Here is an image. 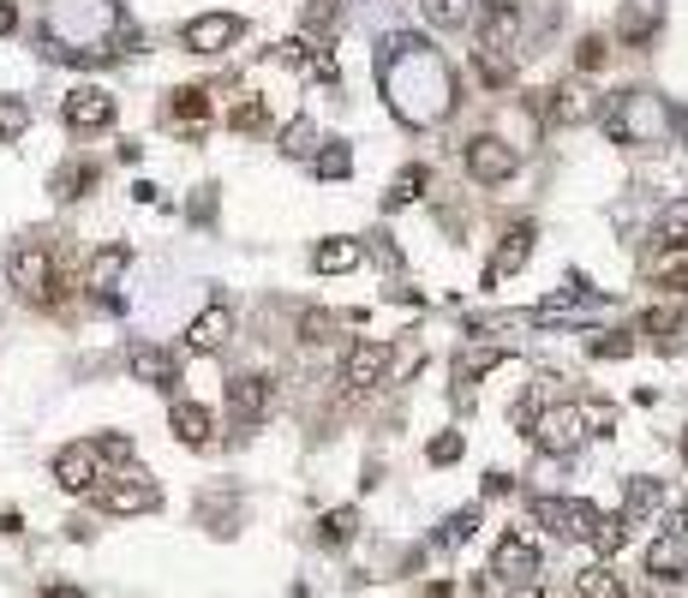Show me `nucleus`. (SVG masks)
Returning <instances> with one entry per match:
<instances>
[{
	"label": "nucleus",
	"mask_w": 688,
	"mask_h": 598,
	"mask_svg": "<svg viewBox=\"0 0 688 598\" xmlns=\"http://www.w3.org/2000/svg\"><path fill=\"white\" fill-rule=\"evenodd\" d=\"M377 66H384V91H389L395 114H402L407 126H431L456 108V78H449L444 54H437L431 42L395 36Z\"/></svg>",
	"instance_id": "1"
},
{
	"label": "nucleus",
	"mask_w": 688,
	"mask_h": 598,
	"mask_svg": "<svg viewBox=\"0 0 688 598\" xmlns=\"http://www.w3.org/2000/svg\"><path fill=\"white\" fill-rule=\"evenodd\" d=\"M605 133L617 144H658L665 138V108H658V96H647V91H623L605 108Z\"/></svg>",
	"instance_id": "2"
},
{
	"label": "nucleus",
	"mask_w": 688,
	"mask_h": 598,
	"mask_svg": "<svg viewBox=\"0 0 688 598\" xmlns=\"http://www.w3.org/2000/svg\"><path fill=\"white\" fill-rule=\"evenodd\" d=\"M96 503L108 508V515H150V508L163 503V491H156L150 473H114Z\"/></svg>",
	"instance_id": "3"
},
{
	"label": "nucleus",
	"mask_w": 688,
	"mask_h": 598,
	"mask_svg": "<svg viewBox=\"0 0 688 598\" xmlns=\"http://www.w3.org/2000/svg\"><path fill=\"white\" fill-rule=\"evenodd\" d=\"M7 275H12V287H19L24 300H54V258H49V245H19L12 252V264H7Z\"/></svg>",
	"instance_id": "4"
},
{
	"label": "nucleus",
	"mask_w": 688,
	"mask_h": 598,
	"mask_svg": "<svg viewBox=\"0 0 688 598\" xmlns=\"http://www.w3.org/2000/svg\"><path fill=\"white\" fill-rule=\"evenodd\" d=\"M527 437H533L539 449H551V455H569V449L587 437V419H581V407H551V413L533 419V431H527Z\"/></svg>",
	"instance_id": "5"
},
{
	"label": "nucleus",
	"mask_w": 688,
	"mask_h": 598,
	"mask_svg": "<svg viewBox=\"0 0 688 598\" xmlns=\"http://www.w3.org/2000/svg\"><path fill=\"white\" fill-rule=\"evenodd\" d=\"M533 515L545 521L551 533H563V538H593V533H598V521H605L593 503H563V497H539Z\"/></svg>",
	"instance_id": "6"
},
{
	"label": "nucleus",
	"mask_w": 688,
	"mask_h": 598,
	"mask_svg": "<svg viewBox=\"0 0 688 598\" xmlns=\"http://www.w3.org/2000/svg\"><path fill=\"white\" fill-rule=\"evenodd\" d=\"M515 162H521V156L509 150L503 138H491V133H479L473 144H467V174H473L479 186H497V180H509V174H515Z\"/></svg>",
	"instance_id": "7"
},
{
	"label": "nucleus",
	"mask_w": 688,
	"mask_h": 598,
	"mask_svg": "<svg viewBox=\"0 0 688 598\" xmlns=\"http://www.w3.org/2000/svg\"><path fill=\"white\" fill-rule=\"evenodd\" d=\"M389 359H395V347L384 342H359V347H347V359H342V384L347 389H377L389 377Z\"/></svg>",
	"instance_id": "8"
},
{
	"label": "nucleus",
	"mask_w": 688,
	"mask_h": 598,
	"mask_svg": "<svg viewBox=\"0 0 688 598\" xmlns=\"http://www.w3.org/2000/svg\"><path fill=\"white\" fill-rule=\"evenodd\" d=\"M240 31H246V19H233V12H204V19H192V24L180 31V42H186L192 54H222Z\"/></svg>",
	"instance_id": "9"
},
{
	"label": "nucleus",
	"mask_w": 688,
	"mask_h": 598,
	"mask_svg": "<svg viewBox=\"0 0 688 598\" xmlns=\"http://www.w3.org/2000/svg\"><path fill=\"white\" fill-rule=\"evenodd\" d=\"M54 479H61V491H96V479H102L96 443H66L54 455Z\"/></svg>",
	"instance_id": "10"
},
{
	"label": "nucleus",
	"mask_w": 688,
	"mask_h": 598,
	"mask_svg": "<svg viewBox=\"0 0 688 598\" xmlns=\"http://www.w3.org/2000/svg\"><path fill=\"white\" fill-rule=\"evenodd\" d=\"M61 114H66V126H79V133H96V126L114 120V96L96 91V84H79V91L66 96Z\"/></svg>",
	"instance_id": "11"
},
{
	"label": "nucleus",
	"mask_w": 688,
	"mask_h": 598,
	"mask_svg": "<svg viewBox=\"0 0 688 598\" xmlns=\"http://www.w3.org/2000/svg\"><path fill=\"white\" fill-rule=\"evenodd\" d=\"M263 407H270V377L240 371V377L228 384V413L240 419V426H252V419H263Z\"/></svg>",
	"instance_id": "12"
},
{
	"label": "nucleus",
	"mask_w": 688,
	"mask_h": 598,
	"mask_svg": "<svg viewBox=\"0 0 688 598\" xmlns=\"http://www.w3.org/2000/svg\"><path fill=\"white\" fill-rule=\"evenodd\" d=\"M126 366H132V377H138V384H150V389H174V384H180L174 359L163 354V347H150V342H132Z\"/></svg>",
	"instance_id": "13"
},
{
	"label": "nucleus",
	"mask_w": 688,
	"mask_h": 598,
	"mask_svg": "<svg viewBox=\"0 0 688 598\" xmlns=\"http://www.w3.org/2000/svg\"><path fill=\"white\" fill-rule=\"evenodd\" d=\"M228 335H233L228 305H210V312H198V317H192V329H186V347H192V354H222Z\"/></svg>",
	"instance_id": "14"
},
{
	"label": "nucleus",
	"mask_w": 688,
	"mask_h": 598,
	"mask_svg": "<svg viewBox=\"0 0 688 598\" xmlns=\"http://www.w3.org/2000/svg\"><path fill=\"white\" fill-rule=\"evenodd\" d=\"M497 575L503 580H533L539 575V550L527 545L521 533H503L497 538Z\"/></svg>",
	"instance_id": "15"
},
{
	"label": "nucleus",
	"mask_w": 688,
	"mask_h": 598,
	"mask_svg": "<svg viewBox=\"0 0 688 598\" xmlns=\"http://www.w3.org/2000/svg\"><path fill=\"white\" fill-rule=\"evenodd\" d=\"M503 359H509V347H503V342H473V347H461V354H456V384H461V389H467V384H479V377L497 371Z\"/></svg>",
	"instance_id": "16"
},
{
	"label": "nucleus",
	"mask_w": 688,
	"mask_h": 598,
	"mask_svg": "<svg viewBox=\"0 0 688 598\" xmlns=\"http://www.w3.org/2000/svg\"><path fill=\"white\" fill-rule=\"evenodd\" d=\"M533 240H539V228L533 222H515L509 228V240L497 245V264H491V282H503V275H515L527 258H533Z\"/></svg>",
	"instance_id": "17"
},
{
	"label": "nucleus",
	"mask_w": 688,
	"mask_h": 598,
	"mask_svg": "<svg viewBox=\"0 0 688 598\" xmlns=\"http://www.w3.org/2000/svg\"><path fill=\"white\" fill-rule=\"evenodd\" d=\"M168 426H174V437H180V443L204 449V443H210V431H216V413H210V407H198V401H174Z\"/></svg>",
	"instance_id": "18"
},
{
	"label": "nucleus",
	"mask_w": 688,
	"mask_h": 598,
	"mask_svg": "<svg viewBox=\"0 0 688 598\" xmlns=\"http://www.w3.org/2000/svg\"><path fill=\"white\" fill-rule=\"evenodd\" d=\"M658 19H665V0H628L617 36H623V42H647V36L658 31Z\"/></svg>",
	"instance_id": "19"
},
{
	"label": "nucleus",
	"mask_w": 688,
	"mask_h": 598,
	"mask_svg": "<svg viewBox=\"0 0 688 598\" xmlns=\"http://www.w3.org/2000/svg\"><path fill=\"white\" fill-rule=\"evenodd\" d=\"M121 270H126V245H102V252L91 258V270H84V287L108 300V287L121 282Z\"/></svg>",
	"instance_id": "20"
},
{
	"label": "nucleus",
	"mask_w": 688,
	"mask_h": 598,
	"mask_svg": "<svg viewBox=\"0 0 688 598\" xmlns=\"http://www.w3.org/2000/svg\"><path fill=\"white\" fill-rule=\"evenodd\" d=\"M551 114H557L563 126H581V120H593V114H598V102L581 91V84H563V91H551Z\"/></svg>",
	"instance_id": "21"
},
{
	"label": "nucleus",
	"mask_w": 688,
	"mask_h": 598,
	"mask_svg": "<svg viewBox=\"0 0 688 598\" xmlns=\"http://www.w3.org/2000/svg\"><path fill=\"white\" fill-rule=\"evenodd\" d=\"M515 31H521L515 7H491V12H486V31H479V49L503 54V42H515Z\"/></svg>",
	"instance_id": "22"
},
{
	"label": "nucleus",
	"mask_w": 688,
	"mask_h": 598,
	"mask_svg": "<svg viewBox=\"0 0 688 598\" xmlns=\"http://www.w3.org/2000/svg\"><path fill=\"white\" fill-rule=\"evenodd\" d=\"M359 252H365L359 240H324V245L312 252V264L324 270V275H342V270H354V264H359Z\"/></svg>",
	"instance_id": "23"
},
{
	"label": "nucleus",
	"mask_w": 688,
	"mask_h": 598,
	"mask_svg": "<svg viewBox=\"0 0 688 598\" xmlns=\"http://www.w3.org/2000/svg\"><path fill=\"white\" fill-rule=\"evenodd\" d=\"M658 503H665V491H658V479H628V527L635 521H653L658 515Z\"/></svg>",
	"instance_id": "24"
},
{
	"label": "nucleus",
	"mask_w": 688,
	"mask_h": 598,
	"mask_svg": "<svg viewBox=\"0 0 688 598\" xmlns=\"http://www.w3.org/2000/svg\"><path fill=\"white\" fill-rule=\"evenodd\" d=\"M354 533H359V508H330V515L317 521V545H330V550H342Z\"/></svg>",
	"instance_id": "25"
},
{
	"label": "nucleus",
	"mask_w": 688,
	"mask_h": 598,
	"mask_svg": "<svg viewBox=\"0 0 688 598\" xmlns=\"http://www.w3.org/2000/svg\"><path fill=\"white\" fill-rule=\"evenodd\" d=\"M575 598H623V580L611 575L605 563H598V568H581V575H575Z\"/></svg>",
	"instance_id": "26"
},
{
	"label": "nucleus",
	"mask_w": 688,
	"mask_h": 598,
	"mask_svg": "<svg viewBox=\"0 0 688 598\" xmlns=\"http://www.w3.org/2000/svg\"><path fill=\"white\" fill-rule=\"evenodd\" d=\"M204 114H210V96L192 91V84H180V91L168 96V120H186V126H198Z\"/></svg>",
	"instance_id": "27"
},
{
	"label": "nucleus",
	"mask_w": 688,
	"mask_h": 598,
	"mask_svg": "<svg viewBox=\"0 0 688 598\" xmlns=\"http://www.w3.org/2000/svg\"><path fill=\"white\" fill-rule=\"evenodd\" d=\"M473 72L491 84V91H509V84H515V66H509L503 54H491V49H473Z\"/></svg>",
	"instance_id": "28"
},
{
	"label": "nucleus",
	"mask_w": 688,
	"mask_h": 598,
	"mask_svg": "<svg viewBox=\"0 0 688 598\" xmlns=\"http://www.w3.org/2000/svg\"><path fill=\"white\" fill-rule=\"evenodd\" d=\"M228 126H233V133H263V126H270V108H263V96L233 102V108H228Z\"/></svg>",
	"instance_id": "29"
},
{
	"label": "nucleus",
	"mask_w": 688,
	"mask_h": 598,
	"mask_svg": "<svg viewBox=\"0 0 688 598\" xmlns=\"http://www.w3.org/2000/svg\"><path fill=\"white\" fill-rule=\"evenodd\" d=\"M419 7H426V19L437 24V31H456V24H467L473 0H419Z\"/></svg>",
	"instance_id": "30"
},
{
	"label": "nucleus",
	"mask_w": 688,
	"mask_h": 598,
	"mask_svg": "<svg viewBox=\"0 0 688 598\" xmlns=\"http://www.w3.org/2000/svg\"><path fill=\"white\" fill-rule=\"evenodd\" d=\"M91 186H96V168L91 162H66L61 174H54V192H61V198H84Z\"/></svg>",
	"instance_id": "31"
},
{
	"label": "nucleus",
	"mask_w": 688,
	"mask_h": 598,
	"mask_svg": "<svg viewBox=\"0 0 688 598\" xmlns=\"http://www.w3.org/2000/svg\"><path fill=\"white\" fill-rule=\"evenodd\" d=\"M658 245H670V252H688V203L658 216Z\"/></svg>",
	"instance_id": "32"
},
{
	"label": "nucleus",
	"mask_w": 688,
	"mask_h": 598,
	"mask_svg": "<svg viewBox=\"0 0 688 598\" xmlns=\"http://www.w3.org/2000/svg\"><path fill=\"white\" fill-rule=\"evenodd\" d=\"M31 126V108H24V96H0V144H12Z\"/></svg>",
	"instance_id": "33"
},
{
	"label": "nucleus",
	"mask_w": 688,
	"mask_h": 598,
	"mask_svg": "<svg viewBox=\"0 0 688 598\" xmlns=\"http://www.w3.org/2000/svg\"><path fill=\"white\" fill-rule=\"evenodd\" d=\"M426 180H431L426 168H407V174H395V186H389V198H384V203H389V210H402L407 198H419V192H426Z\"/></svg>",
	"instance_id": "34"
},
{
	"label": "nucleus",
	"mask_w": 688,
	"mask_h": 598,
	"mask_svg": "<svg viewBox=\"0 0 688 598\" xmlns=\"http://www.w3.org/2000/svg\"><path fill=\"white\" fill-rule=\"evenodd\" d=\"M347 168H354V150H347V144H324V156H317V180H342Z\"/></svg>",
	"instance_id": "35"
},
{
	"label": "nucleus",
	"mask_w": 688,
	"mask_h": 598,
	"mask_svg": "<svg viewBox=\"0 0 688 598\" xmlns=\"http://www.w3.org/2000/svg\"><path fill=\"white\" fill-rule=\"evenodd\" d=\"M623 538H628V521H623V515H605V521H598V533H593V545L605 550V557H617Z\"/></svg>",
	"instance_id": "36"
},
{
	"label": "nucleus",
	"mask_w": 688,
	"mask_h": 598,
	"mask_svg": "<svg viewBox=\"0 0 688 598\" xmlns=\"http://www.w3.org/2000/svg\"><path fill=\"white\" fill-rule=\"evenodd\" d=\"M312 138H317V126H312V120H294V126L282 133V150H288V156H312V150H317Z\"/></svg>",
	"instance_id": "37"
},
{
	"label": "nucleus",
	"mask_w": 688,
	"mask_h": 598,
	"mask_svg": "<svg viewBox=\"0 0 688 598\" xmlns=\"http://www.w3.org/2000/svg\"><path fill=\"white\" fill-rule=\"evenodd\" d=\"M461 449H467V437L461 431H444V437H431V466H449V461H461Z\"/></svg>",
	"instance_id": "38"
},
{
	"label": "nucleus",
	"mask_w": 688,
	"mask_h": 598,
	"mask_svg": "<svg viewBox=\"0 0 688 598\" xmlns=\"http://www.w3.org/2000/svg\"><path fill=\"white\" fill-rule=\"evenodd\" d=\"M628 347H635L628 335H593L587 354H593V359H628Z\"/></svg>",
	"instance_id": "39"
},
{
	"label": "nucleus",
	"mask_w": 688,
	"mask_h": 598,
	"mask_svg": "<svg viewBox=\"0 0 688 598\" xmlns=\"http://www.w3.org/2000/svg\"><path fill=\"white\" fill-rule=\"evenodd\" d=\"M479 527V508H461V515H449L444 521V545H461V538H473Z\"/></svg>",
	"instance_id": "40"
},
{
	"label": "nucleus",
	"mask_w": 688,
	"mask_h": 598,
	"mask_svg": "<svg viewBox=\"0 0 688 598\" xmlns=\"http://www.w3.org/2000/svg\"><path fill=\"white\" fill-rule=\"evenodd\" d=\"M581 419H587V437H611V426H617V413H611L605 401H581Z\"/></svg>",
	"instance_id": "41"
},
{
	"label": "nucleus",
	"mask_w": 688,
	"mask_h": 598,
	"mask_svg": "<svg viewBox=\"0 0 688 598\" xmlns=\"http://www.w3.org/2000/svg\"><path fill=\"white\" fill-rule=\"evenodd\" d=\"M605 54H611V49H605V36H581L575 66H581V72H598V66H605Z\"/></svg>",
	"instance_id": "42"
},
{
	"label": "nucleus",
	"mask_w": 688,
	"mask_h": 598,
	"mask_svg": "<svg viewBox=\"0 0 688 598\" xmlns=\"http://www.w3.org/2000/svg\"><path fill=\"white\" fill-rule=\"evenodd\" d=\"M335 24V0H312L305 7V31H330Z\"/></svg>",
	"instance_id": "43"
},
{
	"label": "nucleus",
	"mask_w": 688,
	"mask_h": 598,
	"mask_svg": "<svg viewBox=\"0 0 688 598\" xmlns=\"http://www.w3.org/2000/svg\"><path fill=\"white\" fill-rule=\"evenodd\" d=\"M677 324H682L677 312H647V317H640V329H647V335H670Z\"/></svg>",
	"instance_id": "44"
},
{
	"label": "nucleus",
	"mask_w": 688,
	"mask_h": 598,
	"mask_svg": "<svg viewBox=\"0 0 688 598\" xmlns=\"http://www.w3.org/2000/svg\"><path fill=\"white\" fill-rule=\"evenodd\" d=\"M96 455H102V461H126V455H132V437H102Z\"/></svg>",
	"instance_id": "45"
},
{
	"label": "nucleus",
	"mask_w": 688,
	"mask_h": 598,
	"mask_svg": "<svg viewBox=\"0 0 688 598\" xmlns=\"http://www.w3.org/2000/svg\"><path fill=\"white\" fill-rule=\"evenodd\" d=\"M365 245H372V252H377V264H402V252H395V245H389V233H372V240H365Z\"/></svg>",
	"instance_id": "46"
},
{
	"label": "nucleus",
	"mask_w": 688,
	"mask_h": 598,
	"mask_svg": "<svg viewBox=\"0 0 688 598\" xmlns=\"http://www.w3.org/2000/svg\"><path fill=\"white\" fill-rule=\"evenodd\" d=\"M658 282H665V287H670V294H688V264H677V270H665V275H658Z\"/></svg>",
	"instance_id": "47"
},
{
	"label": "nucleus",
	"mask_w": 688,
	"mask_h": 598,
	"mask_svg": "<svg viewBox=\"0 0 688 598\" xmlns=\"http://www.w3.org/2000/svg\"><path fill=\"white\" fill-rule=\"evenodd\" d=\"M275 54H282L288 66H300V61H305V42H300V36H288V42H282V49H275Z\"/></svg>",
	"instance_id": "48"
},
{
	"label": "nucleus",
	"mask_w": 688,
	"mask_h": 598,
	"mask_svg": "<svg viewBox=\"0 0 688 598\" xmlns=\"http://www.w3.org/2000/svg\"><path fill=\"white\" fill-rule=\"evenodd\" d=\"M12 24H19V7H12V0H0V36H7Z\"/></svg>",
	"instance_id": "49"
},
{
	"label": "nucleus",
	"mask_w": 688,
	"mask_h": 598,
	"mask_svg": "<svg viewBox=\"0 0 688 598\" xmlns=\"http://www.w3.org/2000/svg\"><path fill=\"white\" fill-rule=\"evenodd\" d=\"M42 598H84V592H79V587H49Z\"/></svg>",
	"instance_id": "50"
},
{
	"label": "nucleus",
	"mask_w": 688,
	"mask_h": 598,
	"mask_svg": "<svg viewBox=\"0 0 688 598\" xmlns=\"http://www.w3.org/2000/svg\"><path fill=\"white\" fill-rule=\"evenodd\" d=\"M509 598H545V592H539V587H521V592H509Z\"/></svg>",
	"instance_id": "51"
},
{
	"label": "nucleus",
	"mask_w": 688,
	"mask_h": 598,
	"mask_svg": "<svg viewBox=\"0 0 688 598\" xmlns=\"http://www.w3.org/2000/svg\"><path fill=\"white\" fill-rule=\"evenodd\" d=\"M677 126H682V138H688V108H682V114H677Z\"/></svg>",
	"instance_id": "52"
},
{
	"label": "nucleus",
	"mask_w": 688,
	"mask_h": 598,
	"mask_svg": "<svg viewBox=\"0 0 688 598\" xmlns=\"http://www.w3.org/2000/svg\"><path fill=\"white\" fill-rule=\"evenodd\" d=\"M682 461H688V426H682Z\"/></svg>",
	"instance_id": "53"
},
{
	"label": "nucleus",
	"mask_w": 688,
	"mask_h": 598,
	"mask_svg": "<svg viewBox=\"0 0 688 598\" xmlns=\"http://www.w3.org/2000/svg\"><path fill=\"white\" fill-rule=\"evenodd\" d=\"M682 580H688V568H682Z\"/></svg>",
	"instance_id": "54"
}]
</instances>
